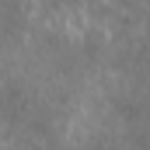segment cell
<instances>
[{
    "label": "cell",
    "instance_id": "1",
    "mask_svg": "<svg viewBox=\"0 0 150 150\" xmlns=\"http://www.w3.org/2000/svg\"><path fill=\"white\" fill-rule=\"evenodd\" d=\"M59 4H67V7H74V4H80V0H59Z\"/></svg>",
    "mask_w": 150,
    "mask_h": 150
}]
</instances>
